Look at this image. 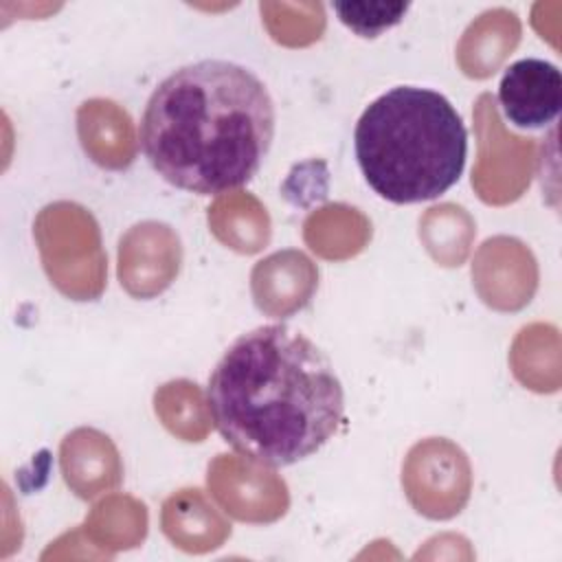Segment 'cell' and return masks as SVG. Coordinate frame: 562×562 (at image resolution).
<instances>
[{"label":"cell","instance_id":"cell-1","mask_svg":"<svg viewBox=\"0 0 562 562\" xmlns=\"http://www.w3.org/2000/svg\"><path fill=\"white\" fill-rule=\"evenodd\" d=\"M206 402L224 441L268 468L312 457L345 419V391L331 360L285 323L235 338L209 378Z\"/></svg>","mask_w":562,"mask_h":562},{"label":"cell","instance_id":"cell-2","mask_svg":"<svg viewBox=\"0 0 562 562\" xmlns=\"http://www.w3.org/2000/svg\"><path fill=\"white\" fill-rule=\"evenodd\" d=\"M274 101L246 66L200 59L167 75L138 125L140 149L176 189L213 195L244 187L274 138Z\"/></svg>","mask_w":562,"mask_h":562},{"label":"cell","instance_id":"cell-3","mask_svg":"<svg viewBox=\"0 0 562 562\" xmlns=\"http://www.w3.org/2000/svg\"><path fill=\"white\" fill-rule=\"evenodd\" d=\"M367 184L393 204H415L452 189L468 158V130L437 90L395 86L373 99L353 130Z\"/></svg>","mask_w":562,"mask_h":562},{"label":"cell","instance_id":"cell-4","mask_svg":"<svg viewBox=\"0 0 562 562\" xmlns=\"http://www.w3.org/2000/svg\"><path fill=\"white\" fill-rule=\"evenodd\" d=\"M498 105L514 127L542 130L551 125L562 108L560 68L538 57L509 64L498 83Z\"/></svg>","mask_w":562,"mask_h":562},{"label":"cell","instance_id":"cell-5","mask_svg":"<svg viewBox=\"0 0 562 562\" xmlns=\"http://www.w3.org/2000/svg\"><path fill=\"white\" fill-rule=\"evenodd\" d=\"M338 20L360 37H378L382 31L402 22L408 2H334Z\"/></svg>","mask_w":562,"mask_h":562}]
</instances>
